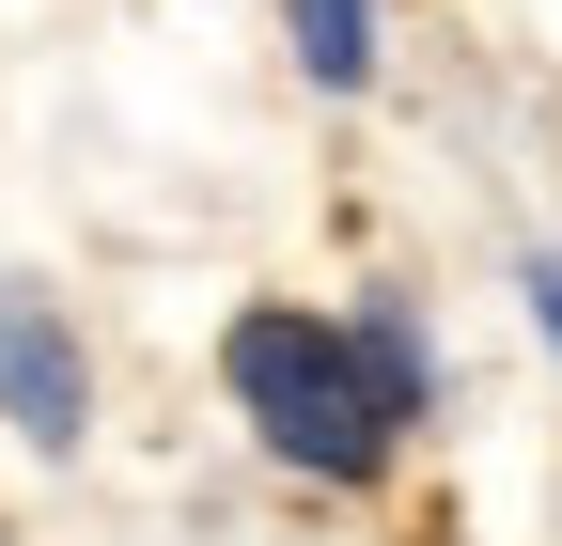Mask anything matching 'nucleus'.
Segmentation results:
<instances>
[{
    "label": "nucleus",
    "mask_w": 562,
    "mask_h": 546,
    "mask_svg": "<svg viewBox=\"0 0 562 546\" xmlns=\"http://www.w3.org/2000/svg\"><path fill=\"white\" fill-rule=\"evenodd\" d=\"M0 422H16L32 453L94 437V344H79V312H63L47 282H0Z\"/></svg>",
    "instance_id": "f03ea898"
},
{
    "label": "nucleus",
    "mask_w": 562,
    "mask_h": 546,
    "mask_svg": "<svg viewBox=\"0 0 562 546\" xmlns=\"http://www.w3.org/2000/svg\"><path fill=\"white\" fill-rule=\"evenodd\" d=\"M220 390H235V422H250L281 468H297V485H391V453H406V422L375 406L360 344H344L328 312L250 297V312L220 328Z\"/></svg>",
    "instance_id": "f257e3e1"
},
{
    "label": "nucleus",
    "mask_w": 562,
    "mask_h": 546,
    "mask_svg": "<svg viewBox=\"0 0 562 546\" xmlns=\"http://www.w3.org/2000/svg\"><path fill=\"white\" fill-rule=\"evenodd\" d=\"M281 47H297L313 94H375V62H391V0H281Z\"/></svg>",
    "instance_id": "7ed1b4c3"
},
{
    "label": "nucleus",
    "mask_w": 562,
    "mask_h": 546,
    "mask_svg": "<svg viewBox=\"0 0 562 546\" xmlns=\"http://www.w3.org/2000/svg\"><path fill=\"white\" fill-rule=\"evenodd\" d=\"M344 344H360V375H375L391 422H422V406H438V344H422V297H406V282H375L360 312H344Z\"/></svg>",
    "instance_id": "20e7f679"
},
{
    "label": "nucleus",
    "mask_w": 562,
    "mask_h": 546,
    "mask_svg": "<svg viewBox=\"0 0 562 546\" xmlns=\"http://www.w3.org/2000/svg\"><path fill=\"white\" fill-rule=\"evenodd\" d=\"M516 297H531V328H547V360H562V250H531V265H516Z\"/></svg>",
    "instance_id": "39448f33"
}]
</instances>
